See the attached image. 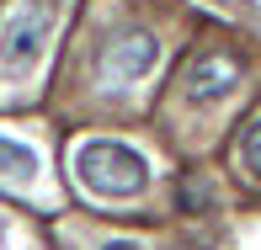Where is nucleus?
I'll return each instance as SVG.
<instances>
[{"instance_id":"obj_7","label":"nucleus","mask_w":261,"mask_h":250,"mask_svg":"<svg viewBox=\"0 0 261 250\" xmlns=\"http://www.w3.org/2000/svg\"><path fill=\"white\" fill-rule=\"evenodd\" d=\"M107 250H144V245H134V240H112Z\"/></svg>"},{"instance_id":"obj_6","label":"nucleus","mask_w":261,"mask_h":250,"mask_svg":"<svg viewBox=\"0 0 261 250\" xmlns=\"http://www.w3.org/2000/svg\"><path fill=\"white\" fill-rule=\"evenodd\" d=\"M240 160H245V171L261 181V117L245 128V138H240Z\"/></svg>"},{"instance_id":"obj_1","label":"nucleus","mask_w":261,"mask_h":250,"mask_svg":"<svg viewBox=\"0 0 261 250\" xmlns=\"http://www.w3.org/2000/svg\"><path fill=\"white\" fill-rule=\"evenodd\" d=\"M75 181L101 202H134L149 186V160L117 138H86L75 144Z\"/></svg>"},{"instance_id":"obj_2","label":"nucleus","mask_w":261,"mask_h":250,"mask_svg":"<svg viewBox=\"0 0 261 250\" xmlns=\"http://www.w3.org/2000/svg\"><path fill=\"white\" fill-rule=\"evenodd\" d=\"M64 16V0H21L6 21H0V75L27 80L48 53V38Z\"/></svg>"},{"instance_id":"obj_4","label":"nucleus","mask_w":261,"mask_h":250,"mask_svg":"<svg viewBox=\"0 0 261 250\" xmlns=\"http://www.w3.org/2000/svg\"><path fill=\"white\" fill-rule=\"evenodd\" d=\"M234 86H240V59H234V53H203V59L187 64L181 96L192 106H219Z\"/></svg>"},{"instance_id":"obj_5","label":"nucleus","mask_w":261,"mask_h":250,"mask_svg":"<svg viewBox=\"0 0 261 250\" xmlns=\"http://www.w3.org/2000/svg\"><path fill=\"white\" fill-rule=\"evenodd\" d=\"M0 176L6 181H32L38 176V149L11 138V133H0Z\"/></svg>"},{"instance_id":"obj_3","label":"nucleus","mask_w":261,"mask_h":250,"mask_svg":"<svg viewBox=\"0 0 261 250\" xmlns=\"http://www.w3.org/2000/svg\"><path fill=\"white\" fill-rule=\"evenodd\" d=\"M155 64H160V43H155V32L134 27V32H117V38L101 48L96 75L107 80V86H134V80H144Z\"/></svg>"}]
</instances>
